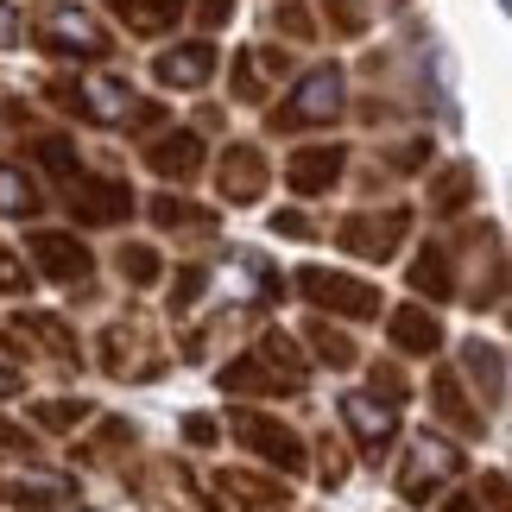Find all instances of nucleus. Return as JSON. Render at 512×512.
I'll return each instance as SVG.
<instances>
[{"instance_id": "nucleus-40", "label": "nucleus", "mask_w": 512, "mask_h": 512, "mask_svg": "<svg viewBox=\"0 0 512 512\" xmlns=\"http://www.w3.org/2000/svg\"><path fill=\"white\" fill-rule=\"evenodd\" d=\"M0 392H13V373L7 367H0Z\"/></svg>"}, {"instance_id": "nucleus-33", "label": "nucleus", "mask_w": 512, "mask_h": 512, "mask_svg": "<svg viewBox=\"0 0 512 512\" xmlns=\"http://www.w3.org/2000/svg\"><path fill=\"white\" fill-rule=\"evenodd\" d=\"M32 279H26V266L13 260V253H0V291H26Z\"/></svg>"}, {"instance_id": "nucleus-39", "label": "nucleus", "mask_w": 512, "mask_h": 512, "mask_svg": "<svg viewBox=\"0 0 512 512\" xmlns=\"http://www.w3.org/2000/svg\"><path fill=\"white\" fill-rule=\"evenodd\" d=\"M0 443H26V437H19V430H13V424H0Z\"/></svg>"}, {"instance_id": "nucleus-6", "label": "nucleus", "mask_w": 512, "mask_h": 512, "mask_svg": "<svg viewBox=\"0 0 512 512\" xmlns=\"http://www.w3.org/2000/svg\"><path fill=\"white\" fill-rule=\"evenodd\" d=\"M26 253L38 260V272H45V279H57V285H83L89 279V247L76 241V234H57V228H32L26 234Z\"/></svg>"}, {"instance_id": "nucleus-11", "label": "nucleus", "mask_w": 512, "mask_h": 512, "mask_svg": "<svg viewBox=\"0 0 512 512\" xmlns=\"http://www.w3.org/2000/svg\"><path fill=\"white\" fill-rule=\"evenodd\" d=\"M215 177H222V196H228V203H253V196L266 190V159L253 146H228Z\"/></svg>"}, {"instance_id": "nucleus-8", "label": "nucleus", "mask_w": 512, "mask_h": 512, "mask_svg": "<svg viewBox=\"0 0 512 512\" xmlns=\"http://www.w3.org/2000/svg\"><path fill=\"white\" fill-rule=\"evenodd\" d=\"M234 437H241L253 456H266V462H279V468H291V475H298L304 468V443L291 437L285 424H272V418H253V411H234Z\"/></svg>"}, {"instance_id": "nucleus-18", "label": "nucleus", "mask_w": 512, "mask_h": 512, "mask_svg": "<svg viewBox=\"0 0 512 512\" xmlns=\"http://www.w3.org/2000/svg\"><path fill=\"white\" fill-rule=\"evenodd\" d=\"M38 203H45V196H38V184L19 165H0V215H38Z\"/></svg>"}, {"instance_id": "nucleus-10", "label": "nucleus", "mask_w": 512, "mask_h": 512, "mask_svg": "<svg viewBox=\"0 0 512 512\" xmlns=\"http://www.w3.org/2000/svg\"><path fill=\"white\" fill-rule=\"evenodd\" d=\"M152 76H159L165 89H203L215 76V45H203V38H190V45L165 51L159 64H152Z\"/></svg>"}, {"instance_id": "nucleus-5", "label": "nucleus", "mask_w": 512, "mask_h": 512, "mask_svg": "<svg viewBox=\"0 0 512 512\" xmlns=\"http://www.w3.org/2000/svg\"><path fill=\"white\" fill-rule=\"evenodd\" d=\"M405 228H411V215L405 209H380V215H348V222L336 228V241L348 253H361V260H392L405 241Z\"/></svg>"}, {"instance_id": "nucleus-20", "label": "nucleus", "mask_w": 512, "mask_h": 512, "mask_svg": "<svg viewBox=\"0 0 512 512\" xmlns=\"http://www.w3.org/2000/svg\"><path fill=\"white\" fill-rule=\"evenodd\" d=\"M411 285H418L424 298H449V291H456V285H449V260H443L437 247L418 253V266H411Z\"/></svg>"}, {"instance_id": "nucleus-1", "label": "nucleus", "mask_w": 512, "mask_h": 512, "mask_svg": "<svg viewBox=\"0 0 512 512\" xmlns=\"http://www.w3.org/2000/svg\"><path fill=\"white\" fill-rule=\"evenodd\" d=\"M336 114H342V70L323 64V70H310L304 83L266 114V127L272 133H298V127H329Z\"/></svg>"}, {"instance_id": "nucleus-3", "label": "nucleus", "mask_w": 512, "mask_h": 512, "mask_svg": "<svg viewBox=\"0 0 512 512\" xmlns=\"http://www.w3.org/2000/svg\"><path fill=\"white\" fill-rule=\"evenodd\" d=\"M298 285L317 310H336V317H373V310H380V285H361V279L329 272V266H304Z\"/></svg>"}, {"instance_id": "nucleus-12", "label": "nucleus", "mask_w": 512, "mask_h": 512, "mask_svg": "<svg viewBox=\"0 0 512 512\" xmlns=\"http://www.w3.org/2000/svg\"><path fill=\"white\" fill-rule=\"evenodd\" d=\"M146 165L159 177H177V184H184V177L203 171V140H196V133H165V140L146 146Z\"/></svg>"}, {"instance_id": "nucleus-37", "label": "nucleus", "mask_w": 512, "mask_h": 512, "mask_svg": "<svg viewBox=\"0 0 512 512\" xmlns=\"http://www.w3.org/2000/svg\"><path fill=\"white\" fill-rule=\"evenodd\" d=\"M13 38H19V19H13L7 0H0V45H13Z\"/></svg>"}, {"instance_id": "nucleus-23", "label": "nucleus", "mask_w": 512, "mask_h": 512, "mask_svg": "<svg viewBox=\"0 0 512 512\" xmlns=\"http://www.w3.org/2000/svg\"><path fill=\"white\" fill-rule=\"evenodd\" d=\"M304 336H310V348H317V354H323V361H329V367H348V361H354V348H348V336H336V329H323V323H310V329H304Z\"/></svg>"}, {"instance_id": "nucleus-27", "label": "nucleus", "mask_w": 512, "mask_h": 512, "mask_svg": "<svg viewBox=\"0 0 512 512\" xmlns=\"http://www.w3.org/2000/svg\"><path fill=\"white\" fill-rule=\"evenodd\" d=\"M234 95H241V102H260V64H253V51L234 57Z\"/></svg>"}, {"instance_id": "nucleus-21", "label": "nucleus", "mask_w": 512, "mask_h": 512, "mask_svg": "<svg viewBox=\"0 0 512 512\" xmlns=\"http://www.w3.org/2000/svg\"><path fill=\"white\" fill-rule=\"evenodd\" d=\"M32 159L57 171V177H76V146L64 140V133H45V140H32Z\"/></svg>"}, {"instance_id": "nucleus-4", "label": "nucleus", "mask_w": 512, "mask_h": 512, "mask_svg": "<svg viewBox=\"0 0 512 512\" xmlns=\"http://www.w3.org/2000/svg\"><path fill=\"white\" fill-rule=\"evenodd\" d=\"M51 102L76 108L83 121H127L133 89L121 83V76H89V83H51Z\"/></svg>"}, {"instance_id": "nucleus-9", "label": "nucleus", "mask_w": 512, "mask_h": 512, "mask_svg": "<svg viewBox=\"0 0 512 512\" xmlns=\"http://www.w3.org/2000/svg\"><path fill=\"white\" fill-rule=\"evenodd\" d=\"M342 165H348V152H342V146H304V152H291L285 184L298 190V196H323V190L342 177Z\"/></svg>"}, {"instance_id": "nucleus-7", "label": "nucleus", "mask_w": 512, "mask_h": 512, "mask_svg": "<svg viewBox=\"0 0 512 512\" xmlns=\"http://www.w3.org/2000/svg\"><path fill=\"white\" fill-rule=\"evenodd\" d=\"M133 209V190L114 184V177H70V215L89 228H108Z\"/></svg>"}, {"instance_id": "nucleus-30", "label": "nucleus", "mask_w": 512, "mask_h": 512, "mask_svg": "<svg viewBox=\"0 0 512 512\" xmlns=\"http://www.w3.org/2000/svg\"><path fill=\"white\" fill-rule=\"evenodd\" d=\"M272 234H285V241H317L310 215H298V209H279V215H272Z\"/></svg>"}, {"instance_id": "nucleus-22", "label": "nucleus", "mask_w": 512, "mask_h": 512, "mask_svg": "<svg viewBox=\"0 0 512 512\" xmlns=\"http://www.w3.org/2000/svg\"><path fill=\"white\" fill-rule=\"evenodd\" d=\"M317 7L329 13V32H342V38L367 32V13H361V0H317Z\"/></svg>"}, {"instance_id": "nucleus-24", "label": "nucleus", "mask_w": 512, "mask_h": 512, "mask_svg": "<svg viewBox=\"0 0 512 512\" xmlns=\"http://www.w3.org/2000/svg\"><path fill=\"white\" fill-rule=\"evenodd\" d=\"M26 329H32V336L45 342L51 354H64V361H76V342H70V329L57 323V317H26Z\"/></svg>"}, {"instance_id": "nucleus-19", "label": "nucleus", "mask_w": 512, "mask_h": 512, "mask_svg": "<svg viewBox=\"0 0 512 512\" xmlns=\"http://www.w3.org/2000/svg\"><path fill=\"white\" fill-rule=\"evenodd\" d=\"M152 222H159V228H196V234H209L215 215L196 209V203H184V196H152Z\"/></svg>"}, {"instance_id": "nucleus-34", "label": "nucleus", "mask_w": 512, "mask_h": 512, "mask_svg": "<svg viewBox=\"0 0 512 512\" xmlns=\"http://www.w3.org/2000/svg\"><path fill=\"white\" fill-rule=\"evenodd\" d=\"M373 386H380V392H386L392 405H399L405 392H411V386H405V380H399V373H392V367H373Z\"/></svg>"}, {"instance_id": "nucleus-28", "label": "nucleus", "mask_w": 512, "mask_h": 512, "mask_svg": "<svg viewBox=\"0 0 512 512\" xmlns=\"http://www.w3.org/2000/svg\"><path fill=\"white\" fill-rule=\"evenodd\" d=\"M32 418H38V424H51V430H76V424L89 418V405H38Z\"/></svg>"}, {"instance_id": "nucleus-15", "label": "nucleus", "mask_w": 512, "mask_h": 512, "mask_svg": "<svg viewBox=\"0 0 512 512\" xmlns=\"http://www.w3.org/2000/svg\"><path fill=\"white\" fill-rule=\"evenodd\" d=\"M114 13L127 19V32H171L177 26V13H184V0H108Z\"/></svg>"}, {"instance_id": "nucleus-25", "label": "nucleus", "mask_w": 512, "mask_h": 512, "mask_svg": "<svg viewBox=\"0 0 512 512\" xmlns=\"http://www.w3.org/2000/svg\"><path fill=\"white\" fill-rule=\"evenodd\" d=\"M121 272L133 285H152V279H159V253H152V247H121Z\"/></svg>"}, {"instance_id": "nucleus-35", "label": "nucleus", "mask_w": 512, "mask_h": 512, "mask_svg": "<svg viewBox=\"0 0 512 512\" xmlns=\"http://www.w3.org/2000/svg\"><path fill=\"white\" fill-rule=\"evenodd\" d=\"M228 13H234V0H196V19H203V26H222Z\"/></svg>"}, {"instance_id": "nucleus-13", "label": "nucleus", "mask_w": 512, "mask_h": 512, "mask_svg": "<svg viewBox=\"0 0 512 512\" xmlns=\"http://www.w3.org/2000/svg\"><path fill=\"white\" fill-rule=\"evenodd\" d=\"M342 418L354 424V437L367 443V456H386V443L399 437L392 411H386V405H373V399H361V392H348V399H342Z\"/></svg>"}, {"instance_id": "nucleus-38", "label": "nucleus", "mask_w": 512, "mask_h": 512, "mask_svg": "<svg viewBox=\"0 0 512 512\" xmlns=\"http://www.w3.org/2000/svg\"><path fill=\"white\" fill-rule=\"evenodd\" d=\"M443 512H475V500H468V494H462V500H449Z\"/></svg>"}, {"instance_id": "nucleus-16", "label": "nucleus", "mask_w": 512, "mask_h": 512, "mask_svg": "<svg viewBox=\"0 0 512 512\" xmlns=\"http://www.w3.org/2000/svg\"><path fill=\"white\" fill-rule=\"evenodd\" d=\"M449 468H456V449H443V443L430 449V443H424V449H418V462H411V468H405V481H399V487H405V500H430V494H437L430 481L449 475Z\"/></svg>"}, {"instance_id": "nucleus-2", "label": "nucleus", "mask_w": 512, "mask_h": 512, "mask_svg": "<svg viewBox=\"0 0 512 512\" xmlns=\"http://www.w3.org/2000/svg\"><path fill=\"white\" fill-rule=\"evenodd\" d=\"M38 51H51V57H89V64H102V57H114V38L102 32V19L83 13V7H57L38 19Z\"/></svg>"}, {"instance_id": "nucleus-32", "label": "nucleus", "mask_w": 512, "mask_h": 512, "mask_svg": "<svg viewBox=\"0 0 512 512\" xmlns=\"http://www.w3.org/2000/svg\"><path fill=\"white\" fill-rule=\"evenodd\" d=\"M203 279H209V272H203V266H190L184 279H177V291H171V304H177V310H190L196 298H203Z\"/></svg>"}, {"instance_id": "nucleus-29", "label": "nucleus", "mask_w": 512, "mask_h": 512, "mask_svg": "<svg viewBox=\"0 0 512 512\" xmlns=\"http://www.w3.org/2000/svg\"><path fill=\"white\" fill-rule=\"evenodd\" d=\"M437 405H443V411H449V418H456V424H468V430H475V424H481V418H475V411H468V405H462V392H456V380H449V373H443V380H437Z\"/></svg>"}, {"instance_id": "nucleus-31", "label": "nucleus", "mask_w": 512, "mask_h": 512, "mask_svg": "<svg viewBox=\"0 0 512 512\" xmlns=\"http://www.w3.org/2000/svg\"><path fill=\"white\" fill-rule=\"evenodd\" d=\"M222 487H234V500H253V506L285 500V494H266V481H253V475H222Z\"/></svg>"}, {"instance_id": "nucleus-36", "label": "nucleus", "mask_w": 512, "mask_h": 512, "mask_svg": "<svg viewBox=\"0 0 512 512\" xmlns=\"http://www.w3.org/2000/svg\"><path fill=\"white\" fill-rule=\"evenodd\" d=\"M184 437L190 443H215V424L209 418H184Z\"/></svg>"}, {"instance_id": "nucleus-26", "label": "nucleus", "mask_w": 512, "mask_h": 512, "mask_svg": "<svg viewBox=\"0 0 512 512\" xmlns=\"http://www.w3.org/2000/svg\"><path fill=\"white\" fill-rule=\"evenodd\" d=\"M272 26H285L291 38H317V26H310V7H298V0H285V7H272Z\"/></svg>"}, {"instance_id": "nucleus-14", "label": "nucleus", "mask_w": 512, "mask_h": 512, "mask_svg": "<svg viewBox=\"0 0 512 512\" xmlns=\"http://www.w3.org/2000/svg\"><path fill=\"white\" fill-rule=\"evenodd\" d=\"M392 342H399L405 354H430V348H443V323L430 317V310H392Z\"/></svg>"}, {"instance_id": "nucleus-17", "label": "nucleus", "mask_w": 512, "mask_h": 512, "mask_svg": "<svg viewBox=\"0 0 512 512\" xmlns=\"http://www.w3.org/2000/svg\"><path fill=\"white\" fill-rule=\"evenodd\" d=\"M475 203V171L468 165H449L437 184H430V215H462Z\"/></svg>"}]
</instances>
